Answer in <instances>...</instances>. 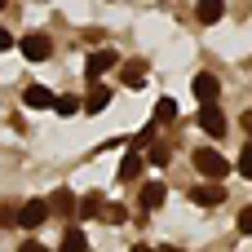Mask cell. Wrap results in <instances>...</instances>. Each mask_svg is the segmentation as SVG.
I'll list each match as a JSON object with an SVG mask.
<instances>
[{
	"label": "cell",
	"mask_w": 252,
	"mask_h": 252,
	"mask_svg": "<svg viewBox=\"0 0 252 252\" xmlns=\"http://www.w3.org/2000/svg\"><path fill=\"white\" fill-rule=\"evenodd\" d=\"M195 168H199L204 177H213V182H221V177L230 173V159H226L221 151H213V146H204V151H195Z\"/></svg>",
	"instance_id": "1"
},
{
	"label": "cell",
	"mask_w": 252,
	"mask_h": 252,
	"mask_svg": "<svg viewBox=\"0 0 252 252\" xmlns=\"http://www.w3.org/2000/svg\"><path fill=\"white\" fill-rule=\"evenodd\" d=\"M44 221H49V199H27L18 208V226L22 230H40Z\"/></svg>",
	"instance_id": "2"
},
{
	"label": "cell",
	"mask_w": 252,
	"mask_h": 252,
	"mask_svg": "<svg viewBox=\"0 0 252 252\" xmlns=\"http://www.w3.org/2000/svg\"><path fill=\"white\" fill-rule=\"evenodd\" d=\"M53 53V40L44 35V31H31V35H22V58L27 62H44Z\"/></svg>",
	"instance_id": "3"
},
{
	"label": "cell",
	"mask_w": 252,
	"mask_h": 252,
	"mask_svg": "<svg viewBox=\"0 0 252 252\" xmlns=\"http://www.w3.org/2000/svg\"><path fill=\"white\" fill-rule=\"evenodd\" d=\"M111 66H120V53H115V49H97V53H89L84 75H89V80H97V75H106Z\"/></svg>",
	"instance_id": "4"
},
{
	"label": "cell",
	"mask_w": 252,
	"mask_h": 252,
	"mask_svg": "<svg viewBox=\"0 0 252 252\" xmlns=\"http://www.w3.org/2000/svg\"><path fill=\"white\" fill-rule=\"evenodd\" d=\"M190 89H195V102H199V106H213V102H217V93H221V84H217V75H208V71H199Z\"/></svg>",
	"instance_id": "5"
},
{
	"label": "cell",
	"mask_w": 252,
	"mask_h": 252,
	"mask_svg": "<svg viewBox=\"0 0 252 252\" xmlns=\"http://www.w3.org/2000/svg\"><path fill=\"white\" fill-rule=\"evenodd\" d=\"M199 128H204L208 137H221V133H226V115L217 111V102H213V106H199Z\"/></svg>",
	"instance_id": "6"
},
{
	"label": "cell",
	"mask_w": 252,
	"mask_h": 252,
	"mask_svg": "<svg viewBox=\"0 0 252 252\" xmlns=\"http://www.w3.org/2000/svg\"><path fill=\"white\" fill-rule=\"evenodd\" d=\"M190 199H195L199 208H217V204L226 199V190H221V182H204V186L190 190Z\"/></svg>",
	"instance_id": "7"
},
{
	"label": "cell",
	"mask_w": 252,
	"mask_h": 252,
	"mask_svg": "<svg viewBox=\"0 0 252 252\" xmlns=\"http://www.w3.org/2000/svg\"><path fill=\"white\" fill-rule=\"evenodd\" d=\"M22 102H27L31 111H49V106H53V93H49L44 84H27V93H22Z\"/></svg>",
	"instance_id": "8"
},
{
	"label": "cell",
	"mask_w": 252,
	"mask_h": 252,
	"mask_svg": "<svg viewBox=\"0 0 252 252\" xmlns=\"http://www.w3.org/2000/svg\"><path fill=\"white\" fill-rule=\"evenodd\" d=\"M195 13H199V22H204V27H213V22H221L226 0H199V4H195Z\"/></svg>",
	"instance_id": "9"
},
{
	"label": "cell",
	"mask_w": 252,
	"mask_h": 252,
	"mask_svg": "<svg viewBox=\"0 0 252 252\" xmlns=\"http://www.w3.org/2000/svg\"><path fill=\"white\" fill-rule=\"evenodd\" d=\"M164 199H168L164 182H151V186H142V208H146V213H155V208H159Z\"/></svg>",
	"instance_id": "10"
},
{
	"label": "cell",
	"mask_w": 252,
	"mask_h": 252,
	"mask_svg": "<svg viewBox=\"0 0 252 252\" xmlns=\"http://www.w3.org/2000/svg\"><path fill=\"white\" fill-rule=\"evenodd\" d=\"M106 106H111V89L93 84V93L84 97V111H89V115H97V111H106Z\"/></svg>",
	"instance_id": "11"
},
{
	"label": "cell",
	"mask_w": 252,
	"mask_h": 252,
	"mask_svg": "<svg viewBox=\"0 0 252 252\" xmlns=\"http://www.w3.org/2000/svg\"><path fill=\"white\" fill-rule=\"evenodd\" d=\"M142 164H146V159H142L137 151H128V155L120 159V182H133V177L142 173Z\"/></svg>",
	"instance_id": "12"
},
{
	"label": "cell",
	"mask_w": 252,
	"mask_h": 252,
	"mask_svg": "<svg viewBox=\"0 0 252 252\" xmlns=\"http://www.w3.org/2000/svg\"><path fill=\"white\" fill-rule=\"evenodd\" d=\"M49 213H58V217H71V213H75V195H71V190H58V195L49 199Z\"/></svg>",
	"instance_id": "13"
},
{
	"label": "cell",
	"mask_w": 252,
	"mask_h": 252,
	"mask_svg": "<svg viewBox=\"0 0 252 252\" xmlns=\"http://www.w3.org/2000/svg\"><path fill=\"white\" fill-rule=\"evenodd\" d=\"M58 252H89L84 230H66V235H62V248H58Z\"/></svg>",
	"instance_id": "14"
},
{
	"label": "cell",
	"mask_w": 252,
	"mask_h": 252,
	"mask_svg": "<svg viewBox=\"0 0 252 252\" xmlns=\"http://www.w3.org/2000/svg\"><path fill=\"white\" fill-rule=\"evenodd\" d=\"M75 213H80V217H97V213H102V195L93 190V195H84V199H75Z\"/></svg>",
	"instance_id": "15"
},
{
	"label": "cell",
	"mask_w": 252,
	"mask_h": 252,
	"mask_svg": "<svg viewBox=\"0 0 252 252\" xmlns=\"http://www.w3.org/2000/svg\"><path fill=\"white\" fill-rule=\"evenodd\" d=\"M168 120H177V102L173 97H159L155 102V124H168Z\"/></svg>",
	"instance_id": "16"
},
{
	"label": "cell",
	"mask_w": 252,
	"mask_h": 252,
	"mask_svg": "<svg viewBox=\"0 0 252 252\" xmlns=\"http://www.w3.org/2000/svg\"><path fill=\"white\" fill-rule=\"evenodd\" d=\"M53 106H58V115H75L80 111V97L75 93H62V97H53Z\"/></svg>",
	"instance_id": "17"
},
{
	"label": "cell",
	"mask_w": 252,
	"mask_h": 252,
	"mask_svg": "<svg viewBox=\"0 0 252 252\" xmlns=\"http://www.w3.org/2000/svg\"><path fill=\"white\" fill-rule=\"evenodd\" d=\"M146 164L164 168V164H168V146H164V142H155V146H151V155H146Z\"/></svg>",
	"instance_id": "18"
},
{
	"label": "cell",
	"mask_w": 252,
	"mask_h": 252,
	"mask_svg": "<svg viewBox=\"0 0 252 252\" xmlns=\"http://www.w3.org/2000/svg\"><path fill=\"white\" fill-rule=\"evenodd\" d=\"M97 217H106V221H111V226H120V221H124V217H128V213H124V208H120V204H102V213H97Z\"/></svg>",
	"instance_id": "19"
},
{
	"label": "cell",
	"mask_w": 252,
	"mask_h": 252,
	"mask_svg": "<svg viewBox=\"0 0 252 252\" xmlns=\"http://www.w3.org/2000/svg\"><path fill=\"white\" fill-rule=\"evenodd\" d=\"M120 75H124V84H142V62H133V66H120Z\"/></svg>",
	"instance_id": "20"
},
{
	"label": "cell",
	"mask_w": 252,
	"mask_h": 252,
	"mask_svg": "<svg viewBox=\"0 0 252 252\" xmlns=\"http://www.w3.org/2000/svg\"><path fill=\"white\" fill-rule=\"evenodd\" d=\"M239 235H252V204L239 213Z\"/></svg>",
	"instance_id": "21"
},
{
	"label": "cell",
	"mask_w": 252,
	"mask_h": 252,
	"mask_svg": "<svg viewBox=\"0 0 252 252\" xmlns=\"http://www.w3.org/2000/svg\"><path fill=\"white\" fill-rule=\"evenodd\" d=\"M239 173H244V177H252V146L239 155Z\"/></svg>",
	"instance_id": "22"
},
{
	"label": "cell",
	"mask_w": 252,
	"mask_h": 252,
	"mask_svg": "<svg viewBox=\"0 0 252 252\" xmlns=\"http://www.w3.org/2000/svg\"><path fill=\"white\" fill-rule=\"evenodd\" d=\"M18 252H49V248H44V244H35V239H22V244H18Z\"/></svg>",
	"instance_id": "23"
},
{
	"label": "cell",
	"mask_w": 252,
	"mask_h": 252,
	"mask_svg": "<svg viewBox=\"0 0 252 252\" xmlns=\"http://www.w3.org/2000/svg\"><path fill=\"white\" fill-rule=\"evenodd\" d=\"M4 49H13V35H9V31L0 27V53H4Z\"/></svg>",
	"instance_id": "24"
},
{
	"label": "cell",
	"mask_w": 252,
	"mask_h": 252,
	"mask_svg": "<svg viewBox=\"0 0 252 252\" xmlns=\"http://www.w3.org/2000/svg\"><path fill=\"white\" fill-rule=\"evenodd\" d=\"M239 124H244V133H252V111H244V120H239Z\"/></svg>",
	"instance_id": "25"
},
{
	"label": "cell",
	"mask_w": 252,
	"mask_h": 252,
	"mask_svg": "<svg viewBox=\"0 0 252 252\" xmlns=\"http://www.w3.org/2000/svg\"><path fill=\"white\" fill-rule=\"evenodd\" d=\"M133 252H155V248H146V244H137V248H133Z\"/></svg>",
	"instance_id": "26"
},
{
	"label": "cell",
	"mask_w": 252,
	"mask_h": 252,
	"mask_svg": "<svg viewBox=\"0 0 252 252\" xmlns=\"http://www.w3.org/2000/svg\"><path fill=\"white\" fill-rule=\"evenodd\" d=\"M155 252H182V248H155Z\"/></svg>",
	"instance_id": "27"
},
{
	"label": "cell",
	"mask_w": 252,
	"mask_h": 252,
	"mask_svg": "<svg viewBox=\"0 0 252 252\" xmlns=\"http://www.w3.org/2000/svg\"><path fill=\"white\" fill-rule=\"evenodd\" d=\"M4 4H9V0H0V9H4Z\"/></svg>",
	"instance_id": "28"
}]
</instances>
